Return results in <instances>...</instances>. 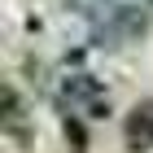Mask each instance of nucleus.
Masks as SVG:
<instances>
[{
	"instance_id": "obj_1",
	"label": "nucleus",
	"mask_w": 153,
	"mask_h": 153,
	"mask_svg": "<svg viewBox=\"0 0 153 153\" xmlns=\"http://www.w3.org/2000/svg\"><path fill=\"white\" fill-rule=\"evenodd\" d=\"M153 26V9H114L109 18L88 26V44L101 53H118L127 44H140Z\"/></svg>"
},
{
	"instance_id": "obj_2",
	"label": "nucleus",
	"mask_w": 153,
	"mask_h": 153,
	"mask_svg": "<svg viewBox=\"0 0 153 153\" xmlns=\"http://www.w3.org/2000/svg\"><path fill=\"white\" fill-rule=\"evenodd\" d=\"M53 105H57V114H88V109L96 105V101H109L105 92V79L92 70H66L57 74V88H53V96H48Z\"/></svg>"
},
{
	"instance_id": "obj_3",
	"label": "nucleus",
	"mask_w": 153,
	"mask_h": 153,
	"mask_svg": "<svg viewBox=\"0 0 153 153\" xmlns=\"http://www.w3.org/2000/svg\"><path fill=\"white\" fill-rule=\"evenodd\" d=\"M0 131H4L13 144H22V149L35 140L31 127H26V101H22V92H18V83H4V114H0Z\"/></svg>"
},
{
	"instance_id": "obj_4",
	"label": "nucleus",
	"mask_w": 153,
	"mask_h": 153,
	"mask_svg": "<svg viewBox=\"0 0 153 153\" xmlns=\"http://www.w3.org/2000/svg\"><path fill=\"white\" fill-rule=\"evenodd\" d=\"M123 140H127V153H149L153 149V101H136L123 123Z\"/></svg>"
},
{
	"instance_id": "obj_5",
	"label": "nucleus",
	"mask_w": 153,
	"mask_h": 153,
	"mask_svg": "<svg viewBox=\"0 0 153 153\" xmlns=\"http://www.w3.org/2000/svg\"><path fill=\"white\" fill-rule=\"evenodd\" d=\"M61 136H66V149L70 153H88V127H83V114H66L61 118Z\"/></svg>"
},
{
	"instance_id": "obj_6",
	"label": "nucleus",
	"mask_w": 153,
	"mask_h": 153,
	"mask_svg": "<svg viewBox=\"0 0 153 153\" xmlns=\"http://www.w3.org/2000/svg\"><path fill=\"white\" fill-rule=\"evenodd\" d=\"M109 114H114V105H109V101H96V105L88 109L83 118H92V123H101V118H109Z\"/></svg>"
}]
</instances>
